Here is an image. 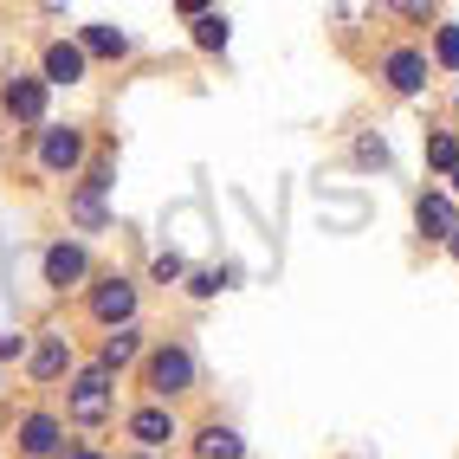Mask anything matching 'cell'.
I'll return each mask as SVG.
<instances>
[{"label": "cell", "mask_w": 459, "mask_h": 459, "mask_svg": "<svg viewBox=\"0 0 459 459\" xmlns=\"http://www.w3.org/2000/svg\"><path fill=\"white\" fill-rule=\"evenodd\" d=\"M201 459H247V446H239L233 427H201V440H195Z\"/></svg>", "instance_id": "cell-12"}, {"label": "cell", "mask_w": 459, "mask_h": 459, "mask_svg": "<svg viewBox=\"0 0 459 459\" xmlns=\"http://www.w3.org/2000/svg\"><path fill=\"white\" fill-rule=\"evenodd\" d=\"M72 459H98V453H72Z\"/></svg>", "instance_id": "cell-25"}, {"label": "cell", "mask_w": 459, "mask_h": 459, "mask_svg": "<svg viewBox=\"0 0 459 459\" xmlns=\"http://www.w3.org/2000/svg\"><path fill=\"white\" fill-rule=\"evenodd\" d=\"M434 58L446 72H459V26H440V39H434Z\"/></svg>", "instance_id": "cell-18"}, {"label": "cell", "mask_w": 459, "mask_h": 459, "mask_svg": "<svg viewBox=\"0 0 459 459\" xmlns=\"http://www.w3.org/2000/svg\"><path fill=\"white\" fill-rule=\"evenodd\" d=\"M20 446L33 453V459H58V420L52 414H33V420L20 427Z\"/></svg>", "instance_id": "cell-8"}, {"label": "cell", "mask_w": 459, "mask_h": 459, "mask_svg": "<svg viewBox=\"0 0 459 459\" xmlns=\"http://www.w3.org/2000/svg\"><path fill=\"white\" fill-rule=\"evenodd\" d=\"M46 279L52 285H78L84 279V247H52L46 253Z\"/></svg>", "instance_id": "cell-11"}, {"label": "cell", "mask_w": 459, "mask_h": 459, "mask_svg": "<svg viewBox=\"0 0 459 459\" xmlns=\"http://www.w3.org/2000/svg\"><path fill=\"white\" fill-rule=\"evenodd\" d=\"M78 156H84V136H78V130H46V143H39V162H46L52 175L78 169Z\"/></svg>", "instance_id": "cell-5"}, {"label": "cell", "mask_w": 459, "mask_h": 459, "mask_svg": "<svg viewBox=\"0 0 459 459\" xmlns=\"http://www.w3.org/2000/svg\"><path fill=\"white\" fill-rule=\"evenodd\" d=\"M72 213H78V221H84V227H104V201H98V195H91V188H84V195L72 201Z\"/></svg>", "instance_id": "cell-20"}, {"label": "cell", "mask_w": 459, "mask_h": 459, "mask_svg": "<svg viewBox=\"0 0 459 459\" xmlns=\"http://www.w3.org/2000/svg\"><path fill=\"white\" fill-rule=\"evenodd\" d=\"M453 195H459V169H453Z\"/></svg>", "instance_id": "cell-24"}, {"label": "cell", "mask_w": 459, "mask_h": 459, "mask_svg": "<svg viewBox=\"0 0 459 459\" xmlns=\"http://www.w3.org/2000/svg\"><path fill=\"white\" fill-rule=\"evenodd\" d=\"M156 279H181V253H162L156 259Z\"/></svg>", "instance_id": "cell-21"}, {"label": "cell", "mask_w": 459, "mask_h": 459, "mask_svg": "<svg viewBox=\"0 0 459 459\" xmlns=\"http://www.w3.org/2000/svg\"><path fill=\"white\" fill-rule=\"evenodd\" d=\"M0 104H7V117H20V124H39L46 117V84L39 78H7Z\"/></svg>", "instance_id": "cell-4"}, {"label": "cell", "mask_w": 459, "mask_h": 459, "mask_svg": "<svg viewBox=\"0 0 459 459\" xmlns=\"http://www.w3.org/2000/svg\"><path fill=\"white\" fill-rule=\"evenodd\" d=\"M72 414H78V420H104V414H110V376H104V369H84V376H78Z\"/></svg>", "instance_id": "cell-3"}, {"label": "cell", "mask_w": 459, "mask_h": 459, "mask_svg": "<svg viewBox=\"0 0 459 459\" xmlns=\"http://www.w3.org/2000/svg\"><path fill=\"white\" fill-rule=\"evenodd\" d=\"M124 46H130V39L117 33V26H84V46H78V52H104V58H117Z\"/></svg>", "instance_id": "cell-15"}, {"label": "cell", "mask_w": 459, "mask_h": 459, "mask_svg": "<svg viewBox=\"0 0 459 459\" xmlns=\"http://www.w3.org/2000/svg\"><path fill=\"white\" fill-rule=\"evenodd\" d=\"M65 369H72V343H65V336H46V343L33 350V376L52 382V376H65Z\"/></svg>", "instance_id": "cell-10"}, {"label": "cell", "mask_w": 459, "mask_h": 459, "mask_svg": "<svg viewBox=\"0 0 459 459\" xmlns=\"http://www.w3.org/2000/svg\"><path fill=\"white\" fill-rule=\"evenodd\" d=\"M130 311H136V285H124V279H104L98 291H91V317L98 324H130Z\"/></svg>", "instance_id": "cell-2"}, {"label": "cell", "mask_w": 459, "mask_h": 459, "mask_svg": "<svg viewBox=\"0 0 459 459\" xmlns=\"http://www.w3.org/2000/svg\"><path fill=\"white\" fill-rule=\"evenodd\" d=\"M130 434H136L143 446H162V440H175V420H169L162 408H143V414H130Z\"/></svg>", "instance_id": "cell-13"}, {"label": "cell", "mask_w": 459, "mask_h": 459, "mask_svg": "<svg viewBox=\"0 0 459 459\" xmlns=\"http://www.w3.org/2000/svg\"><path fill=\"white\" fill-rule=\"evenodd\" d=\"M136 336H143L136 324H117V330L104 336V376H110V369H124V362L136 356Z\"/></svg>", "instance_id": "cell-14"}, {"label": "cell", "mask_w": 459, "mask_h": 459, "mask_svg": "<svg viewBox=\"0 0 459 459\" xmlns=\"http://www.w3.org/2000/svg\"><path fill=\"white\" fill-rule=\"evenodd\" d=\"M195 46L221 52V46H227V20H221V13H201V20H195Z\"/></svg>", "instance_id": "cell-16"}, {"label": "cell", "mask_w": 459, "mask_h": 459, "mask_svg": "<svg viewBox=\"0 0 459 459\" xmlns=\"http://www.w3.org/2000/svg\"><path fill=\"white\" fill-rule=\"evenodd\" d=\"M446 247H453V259H459V233H453V239H446Z\"/></svg>", "instance_id": "cell-23"}, {"label": "cell", "mask_w": 459, "mask_h": 459, "mask_svg": "<svg viewBox=\"0 0 459 459\" xmlns=\"http://www.w3.org/2000/svg\"><path fill=\"white\" fill-rule=\"evenodd\" d=\"M388 84L402 91V98H414V91L427 84V58L420 52H388Z\"/></svg>", "instance_id": "cell-7"}, {"label": "cell", "mask_w": 459, "mask_h": 459, "mask_svg": "<svg viewBox=\"0 0 459 459\" xmlns=\"http://www.w3.org/2000/svg\"><path fill=\"white\" fill-rule=\"evenodd\" d=\"M427 162H434V169H459V143L453 136H427Z\"/></svg>", "instance_id": "cell-17"}, {"label": "cell", "mask_w": 459, "mask_h": 459, "mask_svg": "<svg viewBox=\"0 0 459 459\" xmlns=\"http://www.w3.org/2000/svg\"><path fill=\"white\" fill-rule=\"evenodd\" d=\"M20 350H26V336H20V330H13V336H0V362H13Z\"/></svg>", "instance_id": "cell-22"}, {"label": "cell", "mask_w": 459, "mask_h": 459, "mask_svg": "<svg viewBox=\"0 0 459 459\" xmlns=\"http://www.w3.org/2000/svg\"><path fill=\"white\" fill-rule=\"evenodd\" d=\"M356 162H362V169H388V143H382V136H362V143H356Z\"/></svg>", "instance_id": "cell-19"}, {"label": "cell", "mask_w": 459, "mask_h": 459, "mask_svg": "<svg viewBox=\"0 0 459 459\" xmlns=\"http://www.w3.org/2000/svg\"><path fill=\"white\" fill-rule=\"evenodd\" d=\"M136 459H149V453H136Z\"/></svg>", "instance_id": "cell-26"}, {"label": "cell", "mask_w": 459, "mask_h": 459, "mask_svg": "<svg viewBox=\"0 0 459 459\" xmlns=\"http://www.w3.org/2000/svg\"><path fill=\"white\" fill-rule=\"evenodd\" d=\"M414 221H420V233H427V239H453V233H459V213H453V201H446V195H420Z\"/></svg>", "instance_id": "cell-6"}, {"label": "cell", "mask_w": 459, "mask_h": 459, "mask_svg": "<svg viewBox=\"0 0 459 459\" xmlns=\"http://www.w3.org/2000/svg\"><path fill=\"white\" fill-rule=\"evenodd\" d=\"M46 78H52V84H78V78H84V52L65 46V39L46 46Z\"/></svg>", "instance_id": "cell-9"}, {"label": "cell", "mask_w": 459, "mask_h": 459, "mask_svg": "<svg viewBox=\"0 0 459 459\" xmlns=\"http://www.w3.org/2000/svg\"><path fill=\"white\" fill-rule=\"evenodd\" d=\"M149 388L156 394H188L195 388V356L188 350H156L149 356Z\"/></svg>", "instance_id": "cell-1"}]
</instances>
